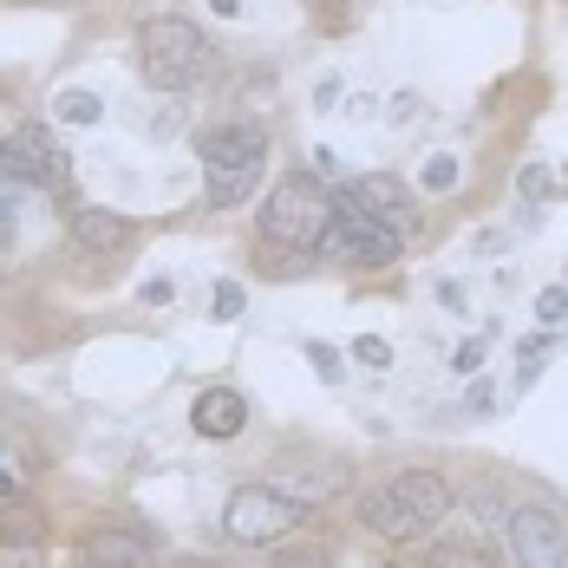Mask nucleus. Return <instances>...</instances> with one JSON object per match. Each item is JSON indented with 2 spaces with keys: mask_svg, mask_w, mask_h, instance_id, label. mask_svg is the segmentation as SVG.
I'll return each mask as SVG.
<instances>
[{
  "mask_svg": "<svg viewBox=\"0 0 568 568\" xmlns=\"http://www.w3.org/2000/svg\"><path fill=\"white\" fill-rule=\"evenodd\" d=\"M210 40H203V27L196 20H183V13H158V20H144L138 27V72H144V85H158V92H190L203 72H210Z\"/></svg>",
  "mask_w": 568,
  "mask_h": 568,
  "instance_id": "obj_3",
  "label": "nucleus"
},
{
  "mask_svg": "<svg viewBox=\"0 0 568 568\" xmlns=\"http://www.w3.org/2000/svg\"><path fill=\"white\" fill-rule=\"evenodd\" d=\"M484 346H490V334L452 346V373H457V379H477V373H484Z\"/></svg>",
  "mask_w": 568,
  "mask_h": 568,
  "instance_id": "obj_19",
  "label": "nucleus"
},
{
  "mask_svg": "<svg viewBox=\"0 0 568 568\" xmlns=\"http://www.w3.org/2000/svg\"><path fill=\"white\" fill-rule=\"evenodd\" d=\"M196 158H203V176H235V171H248V164H268V131L255 118L203 124L196 131Z\"/></svg>",
  "mask_w": 568,
  "mask_h": 568,
  "instance_id": "obj_7",
  "label": "nucleus"
},
{
  "mask_svg": "<svg viewBox=\"0 0 568 568\" xmlns=\"http://www.w3.org/2000/svg\"><path fill=\"white\" fill-rule=\"evenodd\" d=\"M7 171L20 176L27 190H65V151L47 138V124H20L7 144H0Z\"/></svg>",
  "mask_w": 568,
  "mask_h": 568,
  "instance_id": "obj_8",
  "label": "nucleus"
},
{
  "mask_svg": "<svg viewBox=\"0 0 568 568\" xmlns=\"http://www.w3.org/2000/svg\"><path fill=\"white\" fill-rule=\"evenodd\" d=\"M346 359H353V366H366V373H386V366H393V346L379 341V334H359V341L346 346Z\"/></svg>",
  "mask_w": 568,
  "mask_h": 568,
  "instance_id": "obj_17",
  "label": "nucleus"
},
{
  "mask_svg": "<svg viewBox=\"0 0 568 568\" xmlns=\"http://www.w3.org/2000/svg\"><path fill=\"white\" fill-rule=\"evenodd\" d=\"M438 307H452V314H464V282H438Z\"/></svg>",
  "mask_w": 568,
  "mask_h": 568,
  "instance_id": "obj_27",
  "label": "nucleus"
},
{
  "mask_svg": "<svg viewBox=\"0 0 568 568\" xmlns=\"http://www.w3.org/2000/svg\"><path fill=\"white\" fill-rule=\"evenodd\" d=\"M301 523H307V510L287 490H275V484H235L223 504V536L242 542V549H275Z\"/></svg>",
  "mask_w": 568,
  "mask_h": 568,
  "instance_id": "obj_4",
  "label": "nucleus"
},
{
  "mask_svg": "<svg viewBox=\"0 0 568 568\" xmlns=\"http://www.w3.org/2000/svg\"><path fill=\"white\" fill-rule=\"evenodd\" d=\"M457 176H464V164H457L452 151H438V158L425 164V190H438V196H445V190H457Z\"/></svg>",
  "mask_w": 568,
  "mask_h": 568,
  "instance_id": "obj_21",
  "label": "nucleus"
},
{
  "mask_svg": "<svg viewBox=\"0 0 568 568\" xmlns=\"http://www.w3.org/2000/svg\"><path fill=\"white\" fill-rule=\"evenodd\" d=\"M504 549L516 568H568V516L542 497H523L504 510Z\"/></svg>",
  "mask_w": 568,
  "mask_h": 568,
  "instance_id": "obj_5",
  "label": "nucleus"
},
{
  "mask_svg": "<svg viewBox=\"0 0 568 568\" xmlns=\"http://www.w3.org/2000/svg\"><path fill=\"white\" fill-rule=\"evenodd\" d=\"M307 366H314L321 386H341L346 379V353L341 346H327V341H307Z\"/></svg>",
  "mask_w": 568,
  "mask_h": 568,
  "instance_id": "obj_16",
  "label": "nucleus"
},
{
  "mask_svg": "<svg viewBox=\"0 0 568 568\" xmlns=\"http://www.w3.org/2000/svg\"><path fill=\"white\" fill-rule=\"evenodd\" d=\"M85 556H92V568H151V549L131 529H112V523L85 536Z\"/></svg>",
  "mask_w": 568,
  "mask_h": 568,
  "instance_id": "obj_13",
  "label": "nucleus"
},
{
  "mask_svg": "<svg viewBox=\"0 0 568 568\" xmlns=\"http://www.w3.org/2000/svg\"><path fill=\"white\" fill-rule=\"evenodd\" d=\"M53 118L59 124H99V118H105V99H99V92H59Z\"/></svg>",
  "mask_w": 568,
  "mask_h": 568,
  "instance_id": "obj_14",
  "label": "nucleus"
},
{
  "mask_svg": "<svg viewBox=\"0 0 568 568\" xmlns=\"http://www.w3.org/2000/svg\"><path fill=\"white\" fill-rule=\"evenodd\" d=\"M562 176H568V171H562Z\"/></svg>",
  "mask_w": 568,
  "mask_h": 568,
  "instance_id": "obj_32",
  "label": "nucleus"
},
{
  "mask_svg": "<svg viewBox=\"0 0 568 568\" xmlns=\"http://www.w3.org/2000/svg\"><path fill=\"white\" fill-rule=\"evenodd\" d=\"M490 405H497V393H490L484 379H470V393H464V412H470V418H484Z\"/></svg>",
  "mask_w": 568,
  "mask_h": 568,
  "instance_id": "obj_23",
  "label": "nucleus"
},
{
  "mask_svg": "<svg viewBox=\"0 0 568 568\" xmlns=\"http://www.w3.org/2000/svg\"><path fill=\"white\" fill-rule=\"evenodd\" d=\"M536 321H542V327H568V282L536 294Z\"/></svg>",
  "mask_w": 568,
  "mask_h": 568,
  "instance_id": "obj_18",
  "label": "nucleus"
},
{
  "mask_svg": "<svg viewBox=\"0 0 568 568\" xmlns=\"http://www.w3.org/2000/svg\"><path fill=\"white\" fill-rule=\"evenodd\" d=\"M386 118H393V124H412V118H418V99H412V92H398L393 112H386Z\"/></svg>",
  "mask_w": 568,
  "mask_h": 568,
  "instance_id": "obj_26",
  "label": "nucleus"
},
{
  "mask_svg": "<svg viewBox=\"0 0 568 568\" xmlns=\"http://www.w3.org/2000/svg\"><path fill=\"white\" fill-rule=\"evenodd\" d=\"M210 307H216V321H242V307H248L242 282H216L210 287Z\"/></svg>",
  "mask_w": 568,
  "mask_h": 568,
  "instance_id": "obj_20",
  "label": "nucleus"
},
{
  "mask_svg": "<svg viewBox=\"0 0 568 568\" xmlns=\"http://www.w3.org/2000/svg\"><path fill=\"white\" fill-rule=\"evenodd\" d=\"M334 99H341V79H334V72H327V79H321V85H314V112H334Z\"/></svg>",
  "mask_w": 568,
  "mask_h": 568,
  "instance_id": "obj_24",
  "label": "nucleus"
},
{
  "mask_svg": "<svg viewBox=\"0 0 568 568\" xmlns=\"http://www.w3.org/2000/svg\"><path fill=\"white\" fill-rule=\"evenodd\" d=\"M20 190H27V183H20V176L7 171V158H0V210H7V203H13V196H20Z\"/></svg>",
  "mask_w": 568,
  "mask_h": 568,
  "instance_id": "obj_25",
  "label": "nucleus"
},
{
  "mask_svg": "<svg viewBox=\"0 0 568 568\" xmlns=\"http://www.w3.org/2000/svg\"><path fill=\"white\" fill-rule=\"evenodd\" d=\"M562 282H568V275H562Z\"/></svg>",
  "mask_w": 568,
  "mask_h": 568,
  "instance_id": "obj_31",
  "label": "nucleus"
},
{
  "mask_svg": "<svg viewBox=\"0 0 568 568\" xmlns=\"http://www.w3.org/2000/svg\"><path fill=\"white\" fill-rule=\"evenodd\" d=\"M268 568H334V549L327 542H294V549L275 542V562Z\"/></svg>",
  "mask_w": 568,
  "mask_h": 568,
  "instance_id": "obj_15",
  "label": "nucleus"
},
{
  "mask_svg": "<svg viewBox=\"0 0 568 568\" xmlns=\"http://www.w3.org/2000/svg\"><path fill=\"white\" fill-rule=\"evenodd\" d=\"M190 425H196V438L229 445L248 425V398L235 393V386H210V393H196V405H190Z\"/></svg>",
  "mask_w": 568,
  "mask_h": 568,
  "instance_id": "obj_10",
  "label": "nucleus"
},
{
  "mask_svg": "<svg viewBox=\"0 0 568 568\" xmlns=\"http://www.w3.org/2000/svg\"><path fill=\"white\" fill-rule=\"evenodd\" d=\"M334 210H341V216H334L327 248H334V255H346L353 268H393L398 248H405V235H398V229H386L373 210H359V196H353L346 183L334 190Z\"/></svg>",
  "mask_w": 568,
  "mask_h": 568,
  "instance_id": "obj_6",
  "label": "nucleus"
},
{
  "mask_svg": "<svg viewBox=\"0 0 568 568\" xmlns=\"http://www.w3.org/2000/svg\"><path fill=\"white\" fill-rule=\"evenodd\" d=\"M13 497H20V477H13V470L0 464V504H13Z\"/></svg>",
  "mask_w": 568,
  "mask_h": 568,
  "instance_id": "obj_29",
  "label": "nucleus"
},
{
  "mask_svg": "<svg viewBox=\"0 0 568 568\" xmlns=\"http://www.w3.org/2000/svg\"><path fill=\"white\" fill-rule=\"evenodd\" d=\"M65 223H72V242H79L85 255H118V248L131 242V223H124L118 210H99V203H85V210H72Z\"/></svg>",
  "mask_w": 568,
  "mask_h": 568,
  "instance_id": "obj_11",
  "label": "nucleus"
},
{
  "mask_svg": "<svg viewBox=\"0 0 568 568\" xmlns=\"http://www.w3.org/2000/svg\"><path fill=\"white\" fill-rule=\"evenodd\" d=\"M346 190L359 196V210H373L386 229H398V235H418V210H412V190H405V176L366 171V176H353Z\"/></svg>",
  "mask_w": 568,
  "mask_h": 568,
  "instance_id": "obj_9",
  "label": "nucleus"
},
{
  "mask_svg": "<svg viewBox=\"0 0 568 568\" xmlns=\"http://www.w3.org/2000/svg\"><path fill=\"white\" fill-rule=\"evenodd\" d=\"M210 7H216V13H223V20H229V13H242V0H210Z\"/></svg>",
  "mask_w": 568,
  "mask_h": 568,
  "instance_id": "obj_30",
  "label": "nucleus"
},
{
  "mask_svg": "<svg viewBox=\"0 0 568 568\" xmlns=\"http://www.w3.org/2000/svg\"><path fill=\"white\" fill-rule=\"evenodd\" d=\"M53 536V523L40 504H27V497H13V504H0V549H40Z\"/></svg>",
  "mask_w": 568,
  "mask_h": 568,
  "instance_id": "obj_12",
  "label": "nucleus"
},
{
  "mask_svg": "<svg viewBox=\"0 0 568 568\" xmlns=\"http://www.w3.org/2000/svg\"><path fill=\"white\" fill-rule=\"evenodd\" d=\"M452 510H457L452 484L438 470H425V464H405V470L359 490V523L379 542H432L452 523Z\"/></svg>",
  "mask_w": 568,
  "mask_h": 568,
  "instance_id": "obj_1",
  "label": "nucleus"
},
{
  "mask_svg": "<svg viewBox=\"0 0 568 568\" xmlns=\"http://www.w3.org/2000/svg\"><path fill=\"white\" fill-rule=\"evenodd\" d=\"M516 190H523L529 203H542V196H549V171H542V164H529V171L516 176Z\"/></svg>",
  "mask_w": 568,
  "mask_h": 568,
  "instance_id": "obj_22",
  "label": "nucleus"
},
{
  "mask_svg": "<svg viewBox=\"0 0 568 568\" xmlns=\"http://www.w3.org/2000/svg\"><path fill=\"white\" fill-rule=\"evenodd\" d=\"M334 190L321 183V176L307 171H287L268 196H262V210H255V229H262V242L268 248H287V255H321L327 248V235H334Z\"/></svg>",
  "mask_w": 568,
  "mask_h": 568,
  "instance_id": "obj_2",
  "label": "nucleus"
},
{
  "mask_svg": "<svg viewBox=\"0 0 568 568\" xmlns=\"http://www.w3.org/2000/svg\"><path fill=\"white\" fill-rule=\"evenodd\" d=\"M171 301V282H144V307H164Z\"/></svg>",
  "mask_w": 568,
  "mask_h": 568,
  "instance_id": "obj_28",
  "label": "nucleus"
}]
</instances>
